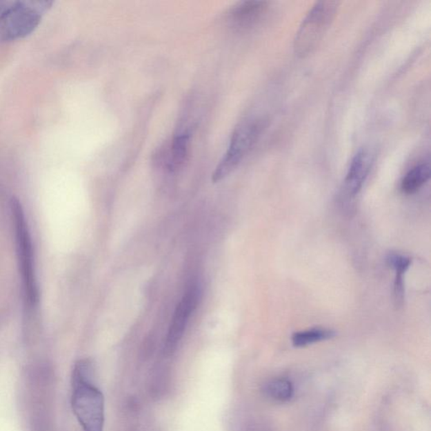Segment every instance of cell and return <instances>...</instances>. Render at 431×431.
I'll use <instances>...</instances> for the list:
<instances>
[{
    "mask_svg": "<svg viewBox=\"0 0 431 431\" xmlns=\"http://www.w3.org/2000/svg\"><path fill=\"white\" fill-rule=\"evenodd\" d=\"M394 295L396 306L401 307L404 299L403 274L396 273Z\"/></svg>",
    "mask_w": 431,
    "mask_h": 431,
    "instance_id": "cell-14",
    "label": "cell"
},
{
    "mask_svg": "<svg viewBox=\"0 0 431 431\" xmlns=\"http://www.w3.org/2000/svg\"><path fill=\"white\" fill-rule=\"evenodd\" d=\"M373 163V155L368 150H361L350 163L345 180V192L350 197H356L367 181Z\"/></svg>",
    "mask_w": 431,
    "mask_h": 431,
    "instance_id": "cell-7",
    "label": "cell"
},
{
    "mask_svg": "<svg viewBox=\"0 0 431 431\" xmlns=\"http://www.w3.org/2000/svg\"><path fill=\"white\" fill-rule=\"evenodd\" d=\"M266 1H245L239 3L231 11L232 21L239 26H250L258 22L268 10Z\"/></svg>",
    "mask_w": 431,
    "mask_h": 431,
    "instance_id": "cell-8",
    "label": "cell"
},
{
    "mask_svg": "<svg viewBox=\"0 0 431 431\" xmlns=\"http://www.w3.org/2000/svg\"><path fill=\"white\" fill-rule=\"evenodd\" d=\"M341 3L319 1L308 11L296 33L294 51L300 58L310 54L318 47L334 21Z\"/></svg>",
    "mask_w": 431,
    "mask_h": 431,
    "instance_id": "cell-4",
    "label": "cell"
},
{
    "mask_svg": "<svg viewBox=\"0 0 431 431\" xmlns=\"http://www.w3.org/2000/svg\"><path fill=\"white\" fill-rule=\"evenodd\" d=\"M201 289L198 285H193L186 292L180 303L175 309L171 321L169 332H168L166 350L167 353H172L178 343L181 341L186 330L190 317L197 308L201 299Z\"/></svg>",
    "mask_w": 431,
    "mask_h": 431,
    "instance_id": "cell-6",
    "label": "cell"
},
{
    "mask_svg": "<svg viewBox=\"0 0 431 431\" xmlns=\"http://www.w3.org/2000/svg\"><path fill=\"white\" fill-rule=\"evenodd\" d=\"M265 128V120L263 118H253L247 120L235 129L226 154L212 174L213 182L223 181L238 167L248 152L257 143Z\"/></svg>",
    "mask_w": 431,
    "mask_h": 431,
    "instance_id": "cell-5",
    "label": "cell"
},
{
    "mask_svg": "<svg viewBox=\"0 0 431 431\" xmlns=\"http://www.w3.org/2000/svg\"><path fill=\"white\" fill-rule=\"evenodd\" d=\"M335 333L333 330L326 329H312L297 332L292 335V341L295 347H305L326 339H332Z\"/></svg>",
    "mask_w": 431,
    "mask_h": 431,
    "instance_id": "cell-12",
    "label": "cell"
},
{
    "mask_svg": "<svg viewBox=\"0 0 431 431\" xmlns=\"http://www.w3.org/2000/svg\"><path fill=\"white\" fill-rule=\"evenodd\" d=\"M94 365L88 359L76 362L72 372V407L83 431H103L104 397L94 384Z\"/></svg>",
    "mask_w": 431,
    "mask_h": 431,
    "instance_id": "cell-1",
    "label": "cell"
},
{
    "mask_svg": "<svg viewBox=\"0 0 431 431\" xmlns=\"http://www.w3.org/2000/svg\"><path fill=\"white\" fill-rule=\"evenodd\" d=\"M190 146V134L188 132L181 133L175 137L171 143L169 159H168V169L170 171H177L186 162L188 156Z\"/></svg>",
    "mask_w": 431,
    "mask_h": 431,
    "instance_id": "cell-10",
    "label": "cell"
},
{
    "mask_svg": "<svg viewBox=\"0 0 431 431\" xmlns=\"http://www.w3.org/2000/svg\"><path fill=\"white\" fill-rule=\"evenodd\" d=\"M264 392L274 401L285 403L294 395V387L291 381L284 377H277L265 383Z\"/></svg>",
    "mask_w": 431,
    "mask_h": 431,
    "instance_id": "cell-11",
    "label": "cell"
},
{
    "mask_svg": "<svg viewBox=\"0 0 431 431\" xmlns=\"http://www.w3.org/2000/svg\"><path fill=\"white\" fill-rule=\"evenodd\" d=\"M430 166L429 163H421L412 168L403 177L401 190L405 194H414L429 181Z\"/></svg>",
    "mask_w": 431,
    "mask_h": 431,
    "instance_id": "cell-9",
    "label": "cell"
},
{
    "mask_svg": "<svg viewBox=\"0 0 431 431\" xmlns=\"http://www.w3.org/2000/svg\"><path fill=\"white\" fill-rule=\"evenodd\" d=\"M11 213H12L14 224L15 240L21 274L23 288L25 297L30 305L34 306L39 299V292L37 283L35 272V259L28 222H26L24 210L22 208L20 201L12 198L10 201Z\"/></svg>",
    "mask_w": 431,
    "mask_h": 431,
    "instance_id": "cell-3",
    "label": "cell"
},
{
    "mask_svg": "<svg viewBox=\"0 0 431 431\" xmlns=\"http://www.w3.org/2000/svg\"><path fill=\"white\" fill-rule=\"evenodd\" d=\"M52 3L48 1L0 2V43L21 39L32 34Z\"/></svg>",
    "mask_w": 431,
    "mask_h": 431,
    "instance_id": "cell-2",
    "label": "cell"
},
{
    "mask_svg": "<svg viewBox=\"0 0 431 431\" xmlns=\"http://www.w3.org/2000/svg\"><path fill=\"white\" fill-rule=\"evenodd\" d=\"M389 266L395 270L396 273L404 274L410 268L411 259L399 254H389L387 257Z\"/></svg>",
    "mask_w": 431,
    "mask_h": 431,
    "instance_id": "cell-13",
    "label": "cell"
}]
</instances>
